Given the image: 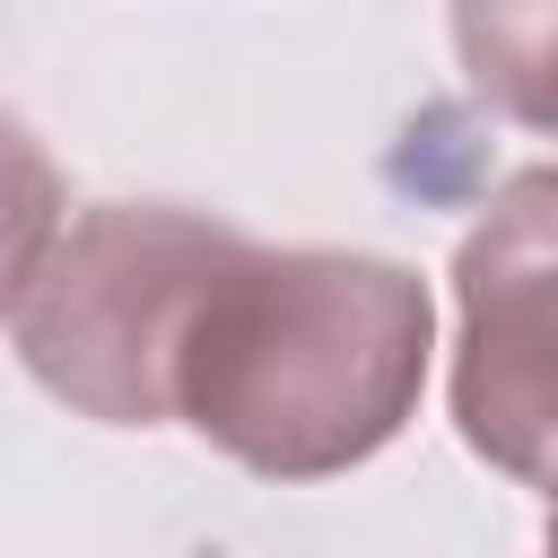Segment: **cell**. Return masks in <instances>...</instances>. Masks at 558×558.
I'll use <instances>...</instances> for the list:
<instances>
[{
    "label": "cell",
    "instance_id": "obj_1",
    "mask_svg": "<svg viewBox=\"0 0 558 558\" xmlns=\"http://www.w3.org/2000/svg\"><path fill=\"white\" fill-rule=\"evenodd\" d=\"M436 305L410 262L235 235L166 349V418L262 480H331L384 453L427 384Z\"/></svg>",
    "mask_w": 558,
    "mask_h": 558
},
{
    "label": "cell",
    "instance_id": "obj_2",
    "mask_svg": "<svg viewBox=\"0 0 558 558\" xmlns=\"http://www.w3.org/2000/svg\"><path fill=\"white\" fill-rule=\"evenodd\" d=\"M235 244L227 218L113 201L52 235L9 331L26 375L105 427H166V349L201 270Z\"/></svg>",
    "mask_w": 558,
    "mask_h": 558
},
{
    "label": "cell",
    "instance_id": "obj_3",
    "mask_svg": "<svg viewBox=\"0 0 558 558\" xmlns=\"http://www.w3.org/2000/svg\"><path fill=\"white\" fill-rule=\"evenodd\" d=\"M549 201L558 183L523 166L453 270L462 288L453 418L471 453H488L523 488L549 480Z\"/></svg>",
    "mask_w": 558,
    "mask_h": 558
},
{
    "label": "cell",
    "instance_id": "obj_4",
    "mask_svg": "<svg viewBox=\"0 0 558 558\" xmlns=\"http://www.w3.org/2000/svg\"><path fill=\"white\" fill-rule=\"evenodd\" d=\"M52 235H61V166L17 113H0V314H17Z\"/></svg>",
    "mask_w": 558,
    "mask_h": 558
}]
</instances>
